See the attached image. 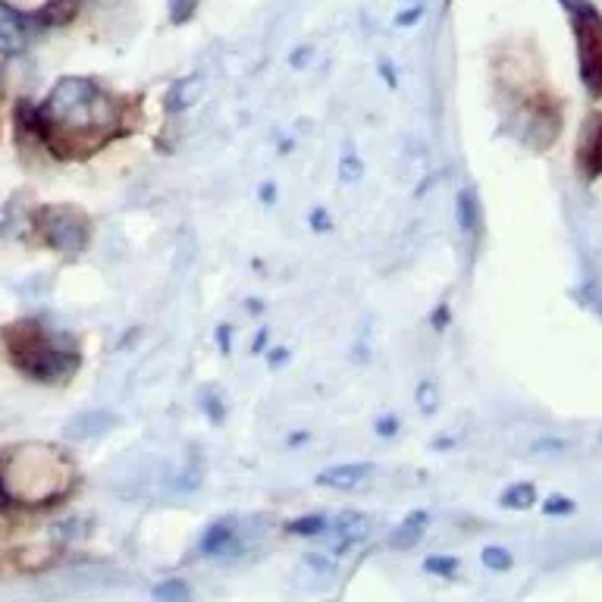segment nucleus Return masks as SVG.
<instances>
[{
	"label": "nucleus",
	"mask_w": 602,
	"mask_h": 602,
	"mask_svg": "<svg viewBox=\"0 0 602 602\" xmlns=\"http://www.w3.org/2000/svg\"><path fill=\"white\" fill-rule=\"evenodd\" d=\"M119 123V104L97 82L82 76H66L54 85L47 101L35 113V126L47 136L54 148L79 136H101L104 129Z\"/></svg>",
	"instance_id": "f257e3e1"
},
{
	"label": "nucleus",
	"mask_w": 602,
	"mask_h": 602,
	"mask_svg": "<svg viewBox=\"0 0 602 602\" xmlns=\"http://www.w3.org/2000/svg\"><path fill=\"white\" fill-rule=\"evenodd\" d=\"M6 355L19 373L38 383H60L79 367V349L60 332H47L35 321H19L4 330Z\"/></svg>",
	"instance_id": "f03ea898"
},
{
	"label": "nucleus",
	"mask_w": 602,
	"mask_h": 602,
	"mask_svg": "<svg viewBox=\"0 0 602 602\" xmlns=\"http://www.w3.org/2000/svg\"><path fill=\"white\" fill-rule=\"evenodd\" d=\"M69 462L56 449L23 445L0 464V490L13 502H47L69 490Z\"/></svg>",
	"instance_id": "7ed1b4c3"
},
{
	"label": "nucleus",
	"mask_w": 602,
	"mask_h": 602,
	"mask_svg": "<svg viewBox=\"0 0 602 602\" xmlns=\"http://www.w3.org/2000/svg\"><path fill=\"white\" fill-rule=\"evenodd\" d=\"M571 13V28L577 41V66L584 88L602 97V13L590 0H562Z\"/></svg>",
	"instance_id": "20e7f679"
},
{
	"label": "nucleus",
	"mask_w": 602,
	"mask_h": 602,
	"mask_svg": "<svg viewBox=\"0 0 602 602\" xmlns=\"http://www.w3.org/2000/svg\"><path fill=\"white\" fill-rule=\"evenodd\" d=\"M41 239L60 254H79L88 245V219L82 210L66 208V204H54V208H41L35 214Z\"/></svg>",
	"instance_id": "39448f33"
},
{
	"label": "nucleus",
	"mask_w": 602,
	"mask_h": 602,
	"mask_svg": "<svg viewBox=\"0 0 602 602\" xmlns=\"http://www.w3.org/2000/svg\"><path fill=\"white\" fill-rule=\"evenodd\" d=\"M575 164L584 173V179H599L602 176V113H590L580 126Z\"/></svg>",
	"instance_id": "423d86ee"
},
{
	"label": "nucleus",
	"mask_w": 602,
	"mask_h": 602,
	"mask_svg": "<svg viewBox=\"0 0 602 602\" xmlns=\"http://www.w3.org/2000/svg\"><path fill=\"white\" fill-rule=\"evenodd\" d=\"M113 427H119V417L113 414V411H82V414H76L73 421L66 423V436L82 443V439L110 434Z\"/></svg>",
	"instance_id": "0eeeda50"
},
{
	"label": "nucleus",
	"mask_w": 602,
	"mask_h": 602,
	"mask_svg": "<svg viewBox=\"0 0 602 602\" xmlns=\"http://www.w3.org/2000/svg\"><path fill=\"white\" fill-rule=\"evenodd\" d=\"M26 41H28V32H26V19L19 13L6 10L0 4V56H16L26 51Z\"/></svg>",
	"instance_id": "6e6552de"
},
{
	"label": "nucleus",
	"mask_w": 602,
	"mask_h": 602,
	"mask_svg": "<svg viewBox=\"0 0 602 602\" xmlns=\"http://www.w3.org/2000/svg\"><path fill=\"white\" fill-rule=\"evenodd\" d=\"M327 527H330V536L336 540V556H342L345 549L355 546V543H361L367 536V518L358 512L339 515V518L327 524Z\"/></svg>",
	"instance_id": "1a4fd4ad"
},
{
	"label": "nucleus",
	"mask_w": 602,
	"mask_h": 602,
	"mask_svg": "<svg viewBox=\"0 0 602 602\" xmlns=\"http://www.w3.org/2000/svg\"><path fill=\"white\" fill-rule=\"evenodd\" d=\"M371 474H373V464H367V462H361V464H336V467H327V471H321L317 484L332 486V490H355V486L364 484Z\"/></svg>",
	"instance_id": "9d476101"
},
{
	"label": "nucleus",
	"mask_w": 602,
	"mask_h": 602,
	"mask_svg": "<svg viewBox=\"0 0 602 602\" xmlns=\"http://www.w3.org/2000/svg\"><path fill=\"white\" fill-rule=\"evenodd\" d=\"M423 530H427V512H411L399 527L389 534V546L393 549H411L421 543Z\"/></svg>",
	"instance_id": "9b49d317"
},
{
	"label": "nucleus",
	"mask_w": 602,
	"mask_h": 602,
	"mask_svg": "<svg viewBox=\"0 0 602 602\" xmlns=\"http://www.w3.org/2000/svg\"><path fill=\"white\" fill-rule=\"evenodd\" d=\"M232 536H236V524L232 521L210 524L208 534L201 536V556H219V552H226V546L232 543Z\"/></svg>",
	"instance_id": "f8f14e48"
},
{
	"label": "nucleus",
	"mask_w": 602,
	"mask_h": 602,
	"mask_svg": "<svg viewBox=\"0 0 602 602\" xmlns=\"http://www.w3.org/2000/svg\"><path fill=\"white\" fill-rule=\"evenodd\" d=\"M536 502V490L534 484H515L502 493V505L512 508V512H527L530 505Z\"/></svg>",
	"instance_id": "ddd939ff"
},
{
	"label": "nucleus",
	"mask_w": 602,
	"mask_h": 602,
	"mask_svg": "<svg viewBox=\"0 0 602 602\" xmlns=\"http://www.w3.org/2000/svg\"><path fill=\"white\" fill-rule=\"evenodd\" d=\"M154 599L158 602H192V590H189L186 580H164V584L154 587Z\"/></svg>",
	"instance_id": "4468645a"
},
{
	"label": "nucleus",
	"mask_w": 602,
	"mask_h": 602,
	"mask_svg": "<svg viewBox=\"0 0 602 602\" xmlns=\"http://www.w3.org/2000/svg\"><path fill=\"white\" fill-rule=\"evenodd\" d=\"M455 217H458V226L462 232H474L477 230V201H474L471 192H462L455 201Z\"/></svg>",
	"instance_id": "2eb2a0df"
},
{
	"label": "nucleus",
	"mask_w": 602,
	"mask_h": 602,
	"mask_svg": "<svg viewBox=\"0 0 602 602\" xmlns=\"http://www.w3.org/2000/svg\"><path fill=\"white\" fill-rule=\"evenodd\" d=\"M289 534H295V536H317V534H323L327 530V518L323 515H308V518H295V521H289Z\"/></svg>",
	"instance_id": "dca6fc26"
},
{
	"label": "nucleus",
	"mask_w": 602,
	"mask_h": 602,
	"mask_svg": "<svg viewBox=\"0 0 602 602\" xmlns=\"http://www.w3.org/2000/svg\"><path fill=\"white\" fill-rule=\"evenodd\" d=\"M198 91H201V79H182L173 88V95H169V107H189V104H195Z\"/></svg>",
	"instance_id": "f3484780"
},
{
	"label": "nucleus",
	"mask_w": 602,
	"mask_h": 602,
	"mask_svg": "<svg viewBox=\"0 0 602 602\" xmlns=\"http://www.w3.org/2000/svg\"><path fill=\"white\" fill-rule=\"evenodd\" d=\"M361 176H364V164H361V158L355 151H345L342 158H339V179L342 182H361Z\"/></svg>",
	"instance_id": "a211bd4d"
},
{
	"label": "nucleus",
	"mask_w": 602,
	"mask_h": 602,
	"mask_svg": "<svg viewBox=\"0 0 602 602\" xmlns=\"http://www.w3.org/2000/svg\"><path fill=\"white\" fill-rule=\"evenodd\" d=\"M480 558H484V565L490 571H508V568H512V552L502 549V546H486Z\"/></svg>",
	"instance_id": "6ab92c4d"
},
{
	"label": "nucleus",
	"mask_w": 602,
	"mask_h": 602,
	"mask_svg": "<svg viewBox=\"0 0 602 602\" xmlns=\"http://www.w3.org/2000/svg\"><path fill=\"white\" fill-rule=\"evenodd\" d=\"M423 571H430V575H439V577H452L458 571V562L449 556H430L427 562H423Z\"/></svg>",
	"instance_id": "aec40b11"
},
{
	"label": "nucleus",
	"mask_w": 602,
	"mask_h": 602,
	"mask_svg": "<svg viewBox=\"0 0 602 602\" xmlns=\"http://www.w3.org/2000/svg\"><path fill=\"white\" fill-rule=\"evenodd\" d=\"M543 512L546 515H571L575 512V502H571L568 495H549V499L543 502Z\"/></svg>",
	"instance_id": "412c9836"
},
{
	"label": "nucleus",
	"mask_w": 602,
	"mask_h": 602,
	"mask_svg": "<svg viewBox=\"0 0 602 602\" xmlns=\"http://www.w3.org/2000/svg\"><path fill=\"white\" fill-rule=\"evenodd\" d=\"M417 408L434 414L436 411V386L434 383H421L417 386Z\"/></svg>",
	"instance_id": "4be33fe9"
},
{
	"label": "nucleus",
	"mask_w": 602,
	"mask_h": 602,
	"mask_svg": "<svg viewBox=\"0 0 602 602\" xmlns=\"http://www.w3.org/2000/svg\"><path fill=\"white\" fill-rule=\"evenodd\" d=\"M565 449H568L565 439H540V443L534 445V452H546V455H562Z\"/></svg>",
	"instance_id": "5701e85b"
},
{
	"label": "nucleus",
	"mask_w": 602,
	"mask_h": 602,
	"mask_svg": "<svg viewBox=\"0 0 602 602\" xmlns=\"http://www.w3.org/2000/svg\"><path fill=\"white\" fill-rule=\"evenodd\" d=\"M198 0H173V23H186L192 16Z\"/></svg>",
	"instance_id": "b1692460"
},
{
	"label": "nucleus",
	"mask_w": 602,
	"mask_h": 602,
	"mask_svg": "<svg viewBox=\"0 0 602 602\" xmlns=\"http://www.w3.org/2000/svg\"><path fill=\"white\" fill-rule=\"evenodd\" d=\"M395 430H399V421H395V417H383V421H377V434L380 436H393Z\"/></svg>",
	"instance_id": "393cba45"
},
{
	"label": "nucleus",
	"mask_w": 602,
	"mask_h": 602,
	"mask_svg": "<svg viewBox=\"0 0 602 602\" xmlns=\"http://www.w3.org/2000/svg\"><path fill=\"white\" fill-rule=\"evenodd\" d=\"M311 223H314V230H317V232H323V230H330V217H327V214H323V210H321V208H317V210H314V214H311Z\"/></svg>",
	"instance_id": "a878e982"
},
{
	"label": "nucleus",
	"mask_w": 602,
	"mask_h": 602,
	"mask_svg": "<svg viewBox=\"0 0 602 602\" xmlns=\"http://www.w3.org/2000/svg\"><path fill=\"white\" fill-rule=\"evenodd\" d=\"M217 342H219V349H223V355H230V327H219L217 330Z\"/></svg>",
	"instance_id": "bb28decb"
},
{
	"label": "nucleus",
	"mask_w": 602,
	"mask_h": 602,
	"mask_svg": "<svg viewBox=\"0 0 602 602\" xmlns=\"http://www.w3.org/2000/svg\"><path fill=\"white\" fill-rule=\"evenodd\" d=\"M282 361H286V349H273L270 364H282Z\"/></svg>",
	"instance_id": "cd10ccee"
},
{
	"label": "nucleus",
	"mask_w": 602,
	"mask_h": 602,
	"mask_svg": "<svg viewBox=\"0 0 602 602\" xmlns=\"http://www.w3.org/2000/svg\"><path fill=\"white\" fill-rule=\"evenodd\" d=\"M421 16V10H411V13H405V16H399V26H405V23H411V19H417Z\"/></svg>",
	"instance_id": "c85d7f7f"
},
{
	"label": "nucleus",
	"mask_w": 602,
	"mask_h": 602,
	"mask_svg": "<svg viewBox=\"0 0 602 602\" xmlns=\"http://www.w3.org/2000/svg\"><path fill=\"white\" fill-rule=\"evenodd\" d=\"M260 198H264V204H270V198H273V186H264V189H260Z\"/></svg>",
	"instance_id": "c756f323"
}]
</instances>
